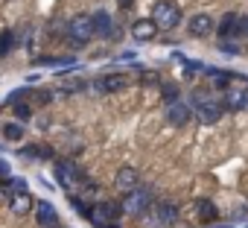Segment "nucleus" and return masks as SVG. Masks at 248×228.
I'll list each match as a JSON object with an SVG mask.
<instances>
[{"label":"nucleus","mask_w":248,"mask_h":228,"mask_svg":"<svg viewBox=\"0 0 248 228\" xmlns=\"http://www.w3.org/2000/svg\"><path fill=\"white\" fill-rule=\"evenodd\" d=\"M93 35V27H91V15H76L70 24H67V47L70 50H85L88 41Z\"/></svg>","instance_id":"obj_1"},{"label":"nucleus","mask_w":248,"mask_h":228,"mask_svg":"<svg viewBox=\"0 0 248 228\" xmlns=\"http://www.w3.org/2000/svg\"><path fill=\"white\" fill-rule=\"evenodd\" d=\"M152 21L158 24V30H175L181 24V9L175 0H158L152 9Z\"/></svg>","instance_id":"obj_2"},{"label":"nucleus","mask_w":248,"mask_h":228,"mask_svg":"<svg viewBox=\"0 0 248 228\" xmlns=\"http://www.w3.org/2000/svg\"><path fill=\"white\" fill-rule=\"evenodd\" d=\"M152 190L149 187H135V190H129L126 193V202H120L123 205V213H132V216H140V213H146L149 208H152Z\"/></svg>","instance_id":"obj_3"},{"label":"nucleus","mask_w":248,"mask_h":228,"mask_svg":"<svg viewBox=\"0 0 248 228\" xmlns=\"http://www.w3.org/2000/svg\"><path fill=\"white\" fill-rule=\"evenodd\" d=\"M149 222L155 228H170L178 222V205L170 202V199H161V202H152L149 208Z\"/></svg>","instance_id":"obj_4"},{"label":"nucleus","mask_w":248,"mask_h":228,"mask_svg":"<svg viewBox=\"0 0 248 228\" xmlns=\"http://www.w3.org/2000/svg\"><path fill=\"white\" fill-rule=\"evenodd\" d=\"M120 216H123V205L114 202V199H99L88 211L91 222H120Z\"/></svg>","instance_id":"obj_5"},{"label":"nucleus","mask_w":248,"mask_h":228,"mask_svg":"<svg viewBox=\"0 0 248 228\" xmlns=\"http://www.w3.org/2000/svg\"><path fill=\"white\" fill-rule=\"evenodd\" d=\"M53 173H56V179H59V184L64 187V190H70V184H85L88 181V176L73 164V158L70 161H56V167H53Z\"/></svg>","instance_id":"obj_6"},{"label":"nucleus","mask_w":248,"mask_h":228,"mask_svg":"<svg viewBox=\"0 0 248 228\" xmlns=\"http://www.w3.org/2000/svg\"><path fill=\"white\" fill-rule=\"evenodd\" d=\"M126 85H129V76H126V73H102V76H96V82H93V94L108 97V94L123 91Z\"/></svg>","instance_id":"obj_7"},{"label":"nucleus","mask_w":248,"mask_h":228,"mask_svg":"<svg viewBox=\"0 0 248 228\" xmlns=\"http://www.w3.org/2000/svg\"><path fill=\"white\" fill-rule=\"evenodd\" d=\"M91 27H93V35H99V38H108V41H114V38L120 35V30H117L114 18H111L108 12H102V9L91 15Z\"/></svg>","instance_id":"obj_8"},{"label":"nucleus","mask_w":248,"mask_h":228,"mask_svg":"<svg viewBox=\"0 0 248 228\" xmlns=\"http://www.w3.org/2000/svg\"><path fill=\"white\" fill-rule=\"evenodd\" d=\"M213 30H216V21H213L210 12H196V15H190V21H187V33L196 35V38L213 35Z\"/></svg>","instance_id":"obj_9"},{"label":"nucleus","mask_w":248,"mask_h":228,"mask_svg":"<svg viewBox=\"0 0 248 228\" xmlns=\"http://www.w3.org/2000/svg\"><path fill=\"white\" fill-rule=\"evenodd\" d=\"M190 117H193L190 102L175 99V102H170V105H167V123H170V126L181 129V126H187V123H190Z\"/></svg>","instance_id":"obj_10"},{"label":"nucleus","mask_w":248,"mask_h":228,"mask_svg":"<svg viewBox=\"0 0 248 228\" xmlns=\"http://www.w3.org/2000/svg\"><path fill=\"white\" fill-rule=\"evenodd\" d=\"M35 222H38V228H56V225H62L59 222V211L53 208V202L35 199Z\"/></svg>","instance_id":"obj_11"},{"label":"nucleus","mask_w":248,"mask_h":228,"mask_svg":"<svg viewBox=\"0 0 248 228\" xmlns=\"http://www.w3.org/2000/svg\"><path fill=\"white\" fill-rule=\"evenodd\" d=\"M138 184H140V173H138L135 167H120V170H117L114 187H117L120 193H129V190H135Z\"/></svg>","instance_id":"obj_12"},{"label":"nucleus","mask_w":248,"mask_h":228,"mask_svg":"<svg viewBox=\"0 0 248 228\" xmlns=\"http://www.w3.org/2000/svg\"><path fill=\"white\" fill-rule=\"evenodd\" d=\"M155 35H158V24H155L152 18H138V21L132 24V38H135V41H140V44L152 41Z\"/></svg>","instance_id":"obj_13"},{"label":"nucleus","mask_w":248,"mask_h":228,"mask_svg":"<svg viewBox=\"0 0 248 228\" xmlns=\"http://www.w3.org/2000/svg\"><path fill=\"white\" fill-rule=\"evenodd\" d=\"M216 35H219V38H239V35H242V30H239V15H236V12L222 15V21L216 24Z\"/></svg>","instance_id":"obj_14"},{"label":"nucleus","mask_w":248,"mask_h":228,"mask_svg":"<svg viewBox=\"0 0 248 228\" xmlns=\"http://www.w3.org/2000/svg\"><path fill=\"white\" fill-rule=\"evenodd\" d=\"M18 155L27 158V161H50V158H53V149H50L47 144H24V147L18 149Z\"/></svg>","instance_id":"obj_15"},{"label":"nucleus","mask_w":248,"mask_h":228,"mask_svg":"<svg viewBox=\"0 0 248 228\" xmlns=\"http://www.w3.org/2000/svg\"><path fill=\"white\" fill-rule=\"evenodd\" d=\"M32 208H35V199L30 196V190H24V193H12V199H9V211H12L15 216H27Z\"/></svg>","instance_id":"obj_16"},{"label":"nucleus","mask_w":248,"mask_h":228,"mask_svg":"<svg viewBox=\"0 0 248 228\" xmlns=\"http://www.w3.org/2000/svg\"><path fill=\"white\" fill-rule=\"evenodd\" d=\"M35 67H53V70H62V67H73V65H79L73 56H41V59H35L32 62Z\"/></svg>","instance_id":"obj_17"},{"label":"nucleus","mask_w":248,"mask_h":228,"mask_svg":"<svg viewBox=\"0 0 248 228\" xmlns=\"http://www.w3.org/2000/svg\"><path fill=\"white\" fill-rule=\"evenodd\" d=\"M53 97H56V91H53V88H30V94H27V102H30L32 108H38V105H47V102H53Z\"/></svg>","instance_id":"obj_18"},{"label":"nucleus","mask_w":248,"mask_h":228,"mask_svg":"<svg viewBox=\"0 0 248 228\" xmlns=\"http://www.w3.org/2000/svg\"><path fill=\"white\" fill-rule=\"evenodd\" d=\"M196 216H199L202 222H213V219L219 216V208H216L210 199H199V202H196Z\"/></svg>","instance_id":"obj_19"},{"label":"nucleus","mask_w":248,"mask_h":228,"mask_svg":"<svg viewBox=\"0 0 248 228\" xmlns=\"http://www.w3.org/2000/svg\"><path fill=\"white\" fill-rule=\"evenodd\" d=\"M0 135H3V141H9V144H18V141H24V126L18 120L15 123H3Z\"/></svg>","instance_id":"obj_20"},{"label":"nucleus","mask_w":248,"mask_h":228,"mask_svg":"<svg viewBox=\"0 0 248 228\" xmlns=\"http://www.w3.org/2000/svg\"><path fill=\"white\" fill-rule=\"evenodd\" d=\"M12 111H15V120H18V123H27V120H32V105H30L27 99H18V102H12Z\"/></svg>","instance_id":"obj_21"},{"label":"nucleus","mask_w":248,"mask_h":228,"mask_svg":"<svg viewBox=\"0 0 248 228\" xmlns=\"http://www.w3.org/2000/svg\"><path fill=\"white\" fill-rule=\"evenodd\" d=\"M161 97H164V102L170 105V102L181 99V91H178V85H175V82H161Z\"/></svg>","instance_id":"obj_22"},{"label":"nucleus","mask_w":248,"mask_h":228,"mask_svg":"<svg viewBox=\"0 0 248 228\" xmlns=\"http://www.w3.org/2000/svg\"><path fill=\"white\" fill-rule=\"evenodd\" d=\"M12 47H15V33L12 30H3V33H0V56H9Z\"/></svg>","instance_id":"obj_23"},{"label":"nucleus","mask_w":248,"mask_h":228,"mask_svg":"<svg viewBox=\"0 0 248 228\" xmlns=\"http://www.w3.org/2000/svg\"><path fill=\"white\" fill-rule=\"evenodd\" d=\"M140 85H161V73L143 67V70H140Z\"/></svg>","instance_id":"obj_24"},{"label":"nucleus","mask_w":248,"mask_h":228,"mask_svg":"<svg viewBox=\"0 0 248 228\" xmlns=\"http://www.w3.org/2000/svg\"><path fill=\"white\" fill-rule=\"evenodd\" d=\"M27 94H30V85H24V88H18V91H12V94H6V99H3V105H12V102H18V99H27Z\"/></svg>","instance_id":"obj_25"},{"label":"nucleus","mask_w":248,"mask_h":228,"mask_svg":"<svg viewBox=\"0 0 248 228\" xmlns=\"http://www.w3.org/2000/svg\"><path fill=\"white\" fill-rule=\"evenodd\" d=\"M6 179H9V187H12V193H24V190H30L27 179H21V176H6Z\"/></svg>","instance_id":"obj_26"},{"label":"nucleus","mask_w":248,"mask_h":228,"mask_svg":"<svg viewBox=\"0 0 248 228\" xmlns=\"http://www.w3.org/2000/svg\"><path fill=\"white\" fill-rule=\"evenodd\" d=\"M70 208H73L76 213H82V216H88V211H91V208L85 205V199H82V196H73V193H70Z\"/></svg>","instance_id":"obj_27"},{"label":"nucleus","mask_w":248,"mask_h":228,"mask_svg":"<svg viewBox=\"0 0 248 228\" xmlns=\"http://www.w3.org/2000/svg\"><path fill=\"white\" fill-rule=\"evenodd\" d=\"M12 199V187H9V179H0V205H9Z\"/></svg>","instance_id":"obj_28"},{"label":"nucleus","mask_w":248,"mask_h":228,"mask_svg":"<svg viewBox=\"0 0 248 228\" xmlns=\"http://www.w3.org/2000/svg\"><path fill=\"white\" fill-rule=\"evenodd\" d=\"M219 47H222L225 53H231V56H236V53H239V47H236V44H228V41H222Z\"/></svg>","instance_id":"obj_29"},{"label":"nucleus","mask_w":248,"mask_h":228,"mask_svg":"<svg viewBox=\"0 0 248 228\" xmlns=\"http://www.w3.org/2000/svg\"><path fill=\"white\" fill-rule=\"evenodd\" d=\"M0 176H3V179H6V176H12V167H9V161H0Z\"/></svg>","instance_id":"obj_30"},{"label":"nucleus","mask_w":248,"mask_h":228,"mask_svg":"<svg viewBox=\"0 0 248 228\" xmlns=\"http://www.w3.org/2000/svg\"><path fill=\"white\" fill-rule=\"evenodd\" d=\"M117 6H120V9H132L135 0H117Z\"/></svg>","instance_id":"obj_31"},{"label":"nucleus","mask_w":248,"mask_h":228,"mask_svg":"<svg viewBox=\"0 0 248 228\" xmlns=\"http://www.w3.org/2000/svg\"><path fill=\"white\" fill-rule=\"evenodd\" d=\"M93 228H120L117 222H93Z\"/></svg>","instance_id":"obj_32"},{"label":"nucleus","mask_w":248,"mask_h":228,"mask_svg":"<svg viewBox=\"0 0 248 228\" xmlns=\"http://www.w3.org/2000/svg\"><path fill=\"white\" fill-rule=\"evenodd\" d=\"M213 228H228V225H213Z\"/></svg>","instance_id":"obj_33"},{"label":"nucleus","mask_w":248,"mask_h":228,"mask_svg":"<svg viewBox=\"0 0 248 228\" xmlns=\"http://www.w3.org/2000/svg\"><path fill=\"white\" fill-rule=\"evenodd\" d=\"M0 152H3V144H0Z\"/></svg>","instance_id":"obj_34"},{"label":"nucleus","mask_w":248,"mask_h":228,"mask_svg":"<svg viewBox=\"0 0 248 228\" xmlns=\"http://www.w3.org/2000/svg\"><path fill=\"white\" fill-rule=\"evenodd\" d=\"M56 228H64V225H56Z\"/></svg>","instance_id":"obj_35"}]
</instances>
